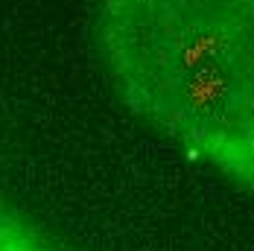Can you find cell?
<instances>
[{"instance_id": "6da1fadb", "label": "cell", "mask_w": 254, "mask_h": 251, "mask_svg": "<svg viewBox=\"0 0 254 251\" xmlns=\"http://www.w3.org/2000/svg\"><path fill=\"white\" fill-rule=\"evenodd\" d=\"M91 29L128 114L254 196V0H91Z\"/></svg>"}, {"instance_id": "7a4b0ae2", "label": "cell", "mask_w": 254, "mask_h": 251, "mask_svg": "<svg viewBox=\"0 0 254 251\" xmlns=\"http://www.w3.org/2000/svg\"><path fill=\"white\" fill-rule=\"evenodd\" d=\"M0 251H64L32 216L0 199Z\"/></svg>"}]
</instances>
